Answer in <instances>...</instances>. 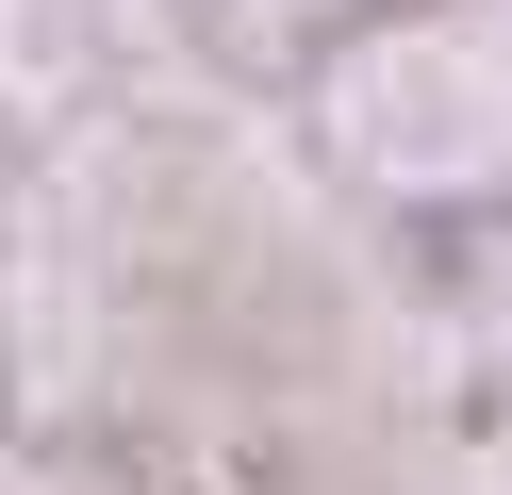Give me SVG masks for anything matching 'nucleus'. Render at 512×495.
Listing matches in <instances>:
<instances>
[{
	"instance_id": "f257e3e1",
	"label": "nucleus",
	"mask_w": 512,
	"mask_h": 495,
	"mask_svg": "<svg viewBox=\"0 0 512 495\" xmlns=\"http://www.w3.org/2000/svg\"><path fill=\"white\" fill-rule=\"evenodd\" d=\"M331 149L364 182H512V33H380L331 83Z\"/></svg>"
},
{
	"instance_id": "f03ea898",
	"label": "nucleus",
	"mask_w": 512,
	"mask_h": 495,
	"mask_svg": "<svg viewBox=\"0 0 512 495\" xmlns=\"http://www.w3.org/2000/svg\"><path fill=\"white\" fill-rule=\"evenodd\" d=\"M496 479H512V429H496Z\"/></svg>"
}]
</instances>
